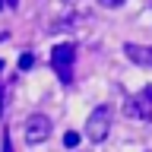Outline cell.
Instances as JSON below:
<instances>
[{"label": "cell", "instance_id": "cell-7", "mask_svg": "<svg viewBox=\"0 0 152 152\" xmlns=\"http://www.w3.org/2000/svg\"><path fill=\"white\" fill-rule=\"evenodd\" d=\"M76 142H79V133H73V130H70V133H64V146H66V149H73Z\"/></svg>", "mask_w": 152, "mask_h": 152}, {"label": "cell", "instance_id": "cell-10", "mask_svg": "<svg viewBox=\"0 0 152 152\" xmlns=\"http://www.w3.org/2000/svg\"><path fill=\"white\" fill-rule=\"evenodd\" d=\"M0 114H3V92H0Z\"/></svg>", "mask_w": 152, "mask_h": 152}, {"label": "cell", "instance_id": "cell-8", "mask_svg": "<svg viewBox=\"0 0 152 152\" xmlns=\"http://www.w3.org/2000/svg\"><path fill=\"white\" fill-rule=\"evenodd\" d=\"M3 152H13V142H10V133L3 130Z\"/></svg>", "mask_w": 152, "mask_h": 152}, {"label": "cell", "instance_id": "cell-11", "mask_svg": "<svg viewBox=\"0 0 152 152\" xmlns=\"http://www.w3.org/2000/svg\"><path fill=\"white\" fill-rule=\"evenodd\" d=\"M0 10H3V0H0Z\"/></svg>", "mask_w": 152, "mask_h": 152}, {"label": "cell", "instance_id": "cell-3", "mask_svg": "<svg viewBox=\"0 0 152 152\" xmlns=\"http://www.w3.org/2000/svg\"><path fill=\"white\" fill-rule=\"evenodd\" d=\"M108 130H111V111L108 108H95L92 114H89V121H86V136L92 142H102L104 136H108Z\"/></svg>", "mask_w": 152, "mask_h": 152}, {"label": "cell", "instance_id": "cell-5", "mask_svg": "<svg viewBox=\"0 0 152 152\" xmlns=\"http://www.w3.org/2000/svg\"><path fill=\"white\" fill-rule=\"evenodd\" d=\"M124 54H127V60H133L140 66H152V48H146V45H127Z\"/></svg>", "mask_w": 152, "mask_h": 152}, {"label": "cell", "instance_id": "cell-6", "mask_svg": "<svg viewBox=\"0 0 152 152\" xmlns=\"http://www.w3.org/2000/svg\"><path fill=\"white\" fill-rule=\"evenodd\" d=\"M32 66H35V57H32V51H28V54L19 57V70H32Z\"/></svg>", "mask_w": 152, "mask_h": 152}, {"label": "cell", "instance_id": "cell-9", "mask_svg": "<svg viewBox=\"0 0 152 152\" xmlns=\"http://www.w3.org/2000/svg\"><path fill=\"white\" fill-rule=\"evenodd\" d=\"M3 3H7V7H19V0H3Z\"/></svg>", "mask_w": 152, "mask_h": 152}, {"label": "cell", "instance_id": "cell-2", "mask_svg": "<svg viewBox=\"0 0 152 152\" xmlns=\"http://www.w3.org/2000/svg\"><path fill=\"white\" fill-rule=\"evenodd\" d=\"M124 111H127V117H136V121H149L152 124V86H146V89H140L133 98H127Z\"/></svg>", "mask_w": 152, "mask_h": 152}, {"label": "cell", "instance_id": "cell-4", "mask_svg": "<svg viewBox=\"0 0 152 152\" xmlns=\"http://www.w3.org/2000/svg\"><path fill=\"white\" fill-rule=\"evenodd\" d=\"M22 133H26V142H45L51 136V121H48L45 114H28L26 124H22Z\"/></svg>", "mask_w": 152, "mask_h": 152}, {"label": "cell", "instance_id": "cell-1", "mask_svg": "<svg viewBox=\"0 0 152 152\" xmlns=\"http://www.w3.org/2000/svg\"><path fill=\"white\" fill-rule=\"evenodd\" d=\"M73 60H76V48L70 41L64 45H54L51 51V66H54V73L60 83H73Z\"/></svg>", "mask_w": 152, "mask_h": 152}]
</instances>
